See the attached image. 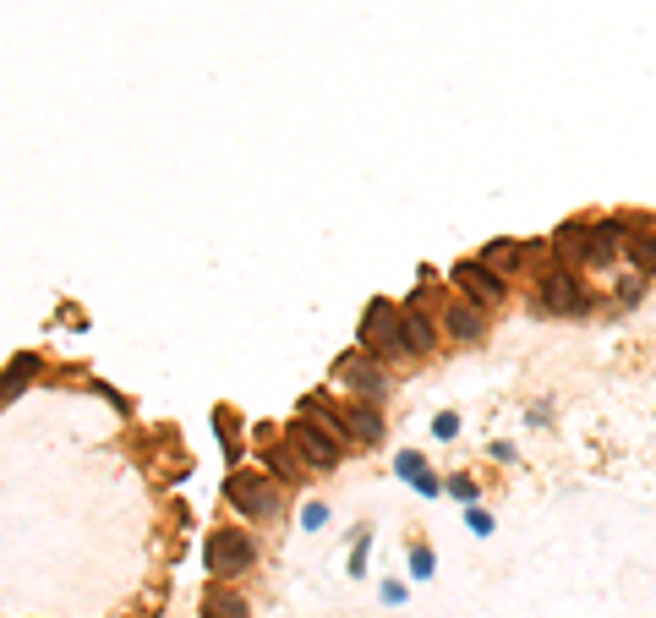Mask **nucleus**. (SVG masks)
<instances>
[{"mask_svg":"<svg viewBox=\"0 0 656 618\" xmlns=\"http://www.w3.org/2000/svg\"><path fill=\"white\" fill-rule=\"evenodd\" d=\"M454 285L482 307H503V285L487 274V263H454Z\"/></svg>","mask_w":656,"mask_h":618,"instance_id":"39448f33","label":"nucleus"},{"mask_svg":"<svg viewBox=\"0 0 656 618\" xmlns=\"http://www.w3.org/2000/svg\"><path fill=\"white\" fill-rule=\"evenodd\" d=\"M476 307H482V301H454V307L443 312V323H449L454 340H482L487 323H482V312H476Z\"/></svg>","mask_w":656,"mask_h":618,"instance_id":"0eeeda50","label":"nucleus"},{"mask_svg":"<svg viewBox=\"0 0 656 618\" xmlns=\"http://www.w3.org/2000/svg\"><path fill=\"white\" fill-rule=\"evenodd\" d=\"M553 247H558V258H564L569 268L574 263H591V225H564Z\"/></svg>","mask_w":656,"mask_h":618,"instance_id":"1a4fd4ad","label":"nucleus"},{"mask_svg":"<svg viewBox=\"0 0 656 618\" xmlns=\"http://www.w3.org/2000/svg\"><path fill=\"white\" fill-rule=\"evenodd\" d=\"M339 372H345V378L361 389V400H378V394L389 389V383H383V372L372 367V361H361V356H345V361H339Z\"/></svg>","mask_w":656,"mask_h":618,"instance_id":"6e6552de","label":"nucleus"},{"mask_svg":"<svg viewBox=\"0 0 656 618\" xmlns=\"http://www.w3.org/2000/svg\"><path fill=\"white\" fill-rule=\"evenodd\" d=\"M536 296H542V307H547V312H564V318H574V312H585V307H591V301H585V290H580V279H574L569 268L547 274Z\"/></svg>","mask_w":656,"mask_h":618,"instance_id":"20e7f679","label":"nucleus"},{"mask_svg":"<svg viewBox=\"0 0 656 618\" xmlns=\"http://www.w3.org/2000/svg\"><path fill=\"white\" fill-rule=\"evenodd\" d=\"M361 340H367L378 356H405L410 351L405 345V312L389 307V301H372L367 323H361Z\"/></svg>","mask_w":656,"mask_h":618,"instance_id":"f257e3e1","label":"nucleus"},{"mask_svg":"<svg viewBox=\"0 0 656 618\" xmlns=\"http://www.w3.org/2000/svg\"><path fill=\"white\" fill-rule=\"evenodd\" d=\"M268 471L290 482V476H296V454H290V449H268Z\"/></svg>","mask_w":656,"mask_h":618,"instance_id":"2eb2a0df","label":"nucleus"},{"mask_svg":"<svg viewBox=\"0 0 656 618\" xmlns=\"http://www.w3.org/2000/svg\"><path fill=\"white\" fill-rule=\"evenodd\" d=\"M290 443H296V449L307 454V465H318V471L339 465V443L328 438V433H318L312 422H296V427H290Z\"/></svg>","mask_w":656,"mask_h":618,"instance_id":"423d86ee","label":"nucleus"},{"mask_svg":"<svg viewBox=\"0 0 656 618\" xmlns=\"http://www.w3.org/2000/svg\"><path fill=\"white\" fill-rule=\"evenodd\" d=\"M252 542H246L241 531H214L208 536V569H214V575H241L246 564H252Z\"/></svg>","mask_w":656,"mask_h":618,"instance_id":"7ed1b4c3","label":"nucleus"},{"mask_svg":"<svg viewBox=\"0 0 656 618\" xmlns=\"http://www.w3.org/2000/svg\"><path fill=\"white\" fill-rule=\"evenodd\" d=\"M624 258L640 268V274H656V236L651 230H635V236L624 241Z\"/></svg>","mask_w":656,"mask_h":618,"instance_id":"9b49d317","label":"nucleus"},{"mask_svg":"<svg viewBox=\"0 0 656 618\" xmlns=\"http://www.w3.org/2000/svg\"><path fill=\"white\" fill-rule=\"evenodd\" d=\"M203 608H208V618H246V602H241V597H230L225 586H214V591H208V597H203Z\"/></svg>","mask_w":656,"mask_h":618,"instance_id":"ddd939ff","label":"nucleus"},{"mask_svg":"<svg viewBox=\"0 0 656 618\" xmlns=\"http://www.w3.org/2000/svg\"><path fill=\"white\" fill-rule=\"evenodd\" d=\"M405 345H410V351H432V345H438V334H432V323L421 318L416 307L405 312Z\"/></svg>","mask_w":656,"mask_h":618,"instance_id":"f8f14e48","label":"nucleus"},{"mask_svg":"<svg viewBox=\"0 0 656 618\" xmlns=\"http://www.w3.org/2000/svg\"><path fill=\"white\" fill-rule=\"evenodd\" d=\"M514 258H520V247H514V241H492V247L482 252V263H487V268H509Z\"/></svg>","mask_w":656,"mask_h":618,"instance_id":"4468645a","label":"nucleus"},{"mask_svg":"<svg viewBox=\"0 0 656 618\" xmlns=\"http://www.w3.org/2000/svg\"><path fill=\"white\" fill-rule=\"evenodd\" d=\"M230 504H236L241 515H252V520H268L274 515V504H279V493H274V482L241 471V476H230Z\"/></svg>","mask_w":656,"mask_h":618,"instance_id":"f03ea898","label":"nucleus"},{"mask_svg":"<svg viewBox=\"0 0 656 618\" xmlns=\"http://www.w3.org/2000/svg\"><path fill=\"white\" fill-rule=\"evenodd\" d=\"M345 433L356 438V443H378L383 438V416L372 411V405H350V411H345Z\"/></svg>","mask_w":656,"mask_h":618,"instance_id":"9d476101","label":"nucleus"}]
</instances>
